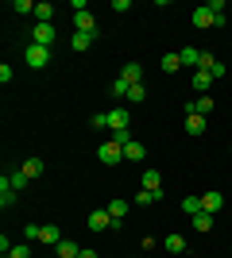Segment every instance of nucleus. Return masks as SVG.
Segmentation results:
<instances>
[{"mask_svg": "<svg viewBox=\"0 0 232 258\" xmlns=\"http://www.w3.org/2000/svg\"><path fill=\"white\" fill-rule=\"evenodd\" d=\"M97 158L105 162V166H116V162H124V147H120V143H112V139H105V143H101V151H97Z\"/></svg>", "mask_w": 232, "mask_h": 258, "instance_id": "f257e3e1", "label": "nucleus"}, {"mask_svg": "<svg viewBox=\"0 0 232 258\" xmlns=\"http://www.w3.org/2000/svg\"><path fill=\"white\" fill-rule=\"evenodd\" d=\"M23 58H27V66H31V70H43V66H51V50H47V46H39V43L27 46V54H23Z\"/></svg>", "mask_w": 232, "mask_h": 258, "instance_id": "f03ea898", "label": "nucleus"}, {"mask_svg": "<svg viewBox=\"0 0 232 258\" xmlns=\"http://www.w3.org/2000/svg\"><path fill=\"white\" fill-rule=\"evenodd\" d=\"M105 227H116V220L109 216V208H97V212H89V231H105Z\"/></svg>", "mask_w": 232, "mask_h": 258, "instance_id": "7ed1b4c3", "label": "nucleus"}, {"mask_svg": "<svg viewBox=\"0 0 232 258\" xmlns=\"http://www.w3.org/2000/svg\"><path fill=\"white\" fill-rule=\"evenodd\" d=\"M194 27H201V31H209V27H217V16L209 12V4H201V8H194Z\"/></svg>", "mask_w": 232, "mask_h": 258, "instance_id": "20e7f679", "label": "nucleus"}, {"mask_svg": "<svg viewBox=\"0 0 232 258\" xmlns=\"http://www.w3.org/2000/svg\"><path fill=\"white\" fill-rule=\"evenodd\" d=\"M109 131H128V108L124 104H116L109 112Z\"/></svg>", "mask_w": 232, "mask_h": 258, "instance_id": "39448f33", "label": "nucleus"}, {"mask_svg": "<svg viewBox=\"0 0 232 258\" xmlns=\"http://www.w3.org/2000/svg\"><path fill=\"white\" fill-rule=\"evenodd\" d=\"M35 43L51 50V43H55V23H35Z\"/></svg>", "mask_w": 232, "mask_h": 258, "instance_id": "423d86ee", "label": "nucleus"}, {"mask_svg": "<svg viewBox=\"0 0 232 258\" xmlns=\"http://www.w3.org/2000/svg\"><path fill=\"white\" fill-rule=\"evenodd\" d=\"M120 77L128 81V85H144V66H140V62H128L120 70Z\"/></svg>", "mask_w": 232, "mask_h": 258, "instance_id": "0eeeda50", "label": "nucleus"}, {"mask_svg": "<svg viewBox=\"0 0 232 258\" xmlns=\"http://www.w3.org/2000/svg\"><path fill=\"white\" fill-rule=\"evenodd\" d=\"M74 23H77V31L97 35V20H93V12H77V16H74Z\"/></svg>", "mask_w": 232, "mask_h": 258, "instance_id": "6e6552de", "label": "nucleus"}, {"mask_svg": "<svg viewBox=\"0 0 232 258\" xmlns=\"http://www.w3.org/2000/svg\"><path fill=\"white\" fill-rule=\"evenodd\" d=\"M221 205H224V197L217 193V189H209V193L201 197V208H205V212H213V216L221 212Z\"/></svg>", "mask_w": 232, "mask_h": 258, "instance_id": "1a4fd4ad", "label": "nucleus"}, {"mask_svg": "<svg viewBox=\"0 0 232 258\" xmlns=\"http://www.w3.org/2000/svg\"><path fill=\"white\" fill-rule=\"evenodd\" d=\"M147 158V147H144V143H128V147H124V162H144Z\"/></svg>", "mask_w": 232, "mask_h": 258, "instance_id": "9d476101", "label": "nucleus"}, {"mask_svg": "<svg viewBox=\"0 0 232 258\" xmlns=\"http://www.w3.org/2000/svg\"><path fill=\"white\" fill-rule=\"evenodd\" d=\"M12 205H16V189L8 185V173H4L0 177V208H12Z\"/></svg>", "mask_w": 232, "mask_h": 258, "instance_id": "9b49d317", "label": "nucleus"}, {"mask_svg": "<svg viewBox=\"0 0 232 258\" xmlns=\"http://www.w3.org/2000/svg\"><path fill=\"white\" fill-rule=\"evenodd\" d=\"M213 85V74L209 70H198V74H194V93H198V97H205V89Z\"/></svg>", "mask_w": 232, "mask_h": 258, "instance_id": "f8f14e48", "label": "nucleus"}, {"mask_svg": "<svg viewBox=\"0 0 232 258\" xmlns=\"http://www.w3.org/2000/svg\"><path fill=\"white\" fill-rule=\"evenodd\" d=\"M144 189H151V193H163V173H159V170H144Z\"/></svg>", "mask_w": 232, "mask_h": 258, "instance_id": "ddd939ff", "label": "nucleus"}, {"mask_svg": "<svg viewBox=\"0 0 232 258\" xmlns=\"http://www.w3.org/2000/svg\"><path fill=\"white\" fill-rule=\"evenodd\" d=\"M93 39H97V35H85V31H74V35H70V46H74V50H89V46H93Z\"/></svg>", "mask_w": 232, "mask_h": 258, "instance_id": "4468645a", "label": "nucleus"}, {"mask_svg": "<svg viewBox=\"0 0 232 258\" xmlns=\"http://www.w3.org/2000/svg\"><path fill=\"white\" fill-rule=\"evenodd\" d=\"M109 216H112V220H116V224H120L124 216H128V201H124V197H116V201H109Z\"/></svg>", "mask_w": 232, "mask_h": 258, "instance_id": "2eb2a0df", "label": "nucleus"}, {"mask_svg": "<svg viewBox=\"0 0 232 258\" xmlns=\"http://www.w3.org/2000/svg\"><path fill=\"white\" fill-rule=\"evenodd\" d=\"M39 243H51V247H58V243H62V231H58L55 224H43V239H39Z\"/></svg>", "mask_w": 232, "mask_h": 258, "instance_id": "dca6fc26", "label": "nucleus"}, {"mask_svg": "<svg viewBox=\"0 0 232 258\" xmlns=\"http://www.w3.org/2000/svg\"><path fill=\"white\" fill-rule=\"evenodd\" d=\"M178 58H182V66H194V70L201 66V50H194V46H186V50H178Z\"/></svg>", "mask_w": 232, "mask_h": 258, "instance_id": "f3484780", "label": "nucleus"}, {"mask_svg": "<svg viewBox=\"0 0 232 258\" xmlns=\"http://www.w3.org/2000/svg\"><path fill=\"white\" fill-rule=\"evenodd\" d=\"M20 170H23V173H27V177L35 181V177H43V162H39V158H27V162L20 166Z\"/></svg>", "mask_w": 232, "mask_h": 258, "instance_id": "a211bd4d", "label": "nucleus"}, {"mask_svg": "<svg viewBox=\"0 0 232 258\" xmlns=\"http://www.w3.org/2000/svg\"><path fill=\"white\" fill-rule=\"evenodd\" d=\"M163 247L170 250V254H182V250H186V239H182V235H166V239H163Z\"/></svg>", "mask_w": 232, "mask_h": 258, "instance_id": "6ab92c4d", "label": "nucleus"}, {"mask_svg": "<svg viewBox=\"0 0 232 258\" xmlns=\"http://www.w3.org/2000/svg\"><path fill=\"white\" fill-rule=\"evenodd\" d=\"M58 258H81V247H77V243H66V239H62V243H58Z\"/></svg>", "mask_w": 232, "mask_h": 258, "instance_id": "aec40b11", "label": "nucleus"}, {"mask_svg": "<svg viewBox=\"0 0 232 258\" xmlns=\"http://www.w3.org/2000/svg\"><path fill=\"white\" fill-rule=\"evenodd\" d=\"M51 16H55V4H47V0H43V4H35V20H39V23H51Z\"/></svg>", "mask_w": 232, "mask_h": 258, "instance_id": "412c9836", "label": "nucleus"}, {"mask_svg": "<svg viewBox=\"0 0 232 258\" xmlns=\"http://www.w3.org/2000/svg\"><path fill=\"white\" fill-rule=\"evenodd\" d=\"M27 181H31V177H27V173H23V170H12V173H8V185H12V189H16V193H20V189H23V185H27Z\"/></svg>", "mask_w": 232, "mask_h": 258, "instance_id": "4be33fe9", "label": "nucleus"}, {"mask_svg": "<svg viewBox=\"0 0 232 258\" xmlns=\"http://www.w3.org/2000/svg\"><path fill=\"white\" fill-rule=\"evenodd\" d=\"M182 212H186V216H198V212H205V208H201V197H186V201H182Z\"/></svg>", "mask_w": 232, "mask_h": 258, "instance_id": "5701e85b", "label": "nucleus"}, {"mask_svg": "<svg viewBox=\"0 0 232 258\" xmlns=\"http://www.w3.org/2000/svg\"><path fill=\"white\" fill-rule=\"evenodd\" d=\"M186 131L190 135H201L205 131V116H186Z\"/></svg>", "mask_w": 232, "mask_h": 258, "instance_id": "b1692460", "label": "nucleus"}, {"mask_svg": "<svg viewBox=\"0 0 232 258\" xmlns=\"http://www.w3.org/2000/svg\"><path fill=\"white\" fill-rule=\"evenodd\" d=\"M163 70L166 74H178V70H182V58H178V54H163Z\"/></svg>", "mask_w": 232, "mask_h": 258, "instance_id": "393cba45", "label": "nucleus"}, {"mask_svg": "<svg viewBox=\"0 0 232 258\" xmlns=\"http://www.w3.org/2000/svg\"><path fill=\"white\" fill-rule=\"evenodd\" d=\"M155 201H163V193H151V189H140V193H135V205H155Z\"/></svg>", "mask_w": 232, "mask_h": 258, "instance_id": "a878e982", "label": "nucleus"}, {"mask_svg": "<svg viewBox=\"0 0 232 258\" xmlns=\"http://www.w3.org/2000/svg\"><path fill=\"white\" fill-rule=\"evenodd\" d=\"M194 227H198V231H209L213 227V212H198L194 216Z\"/></svg>", "mask_w": 232, "mask_h": 258, "instance_id": "bb28decb", "label": "nucleus"}, {"mask_svg": "<svg viewBox=\"0 0 232 258\" xmlns=\"http://www.w3.org/2000/svg\"><path fill=\"white\" fill-rule=\"evenodd\" d=\"M128 81H124V77H116V81H112V97H120V100H128Z\"/></svg>", "mask_w": 232, "mask_h": 258, "instance_id": "cd10ccee", "label": "nucleus"}, {"mask_svg": "<svg viewBox=\"0 0 232 258\" xmlns=\"http://www.w3.org/2000/svg\"><path fill=\"white\" fill-rule=\"evenodd\" d=\"M23 239H27V243L43 239V227H39V224H27V227H23Z\"/></svg>", "mask_w": 232, "mask_h": 258, "instance_id": "c85d7f7f", "label": "nucleus"}, {"mask_svg": "<svg viewBox=\"0 0 232 258\" xmlns=\"http://www.w3.org/2000/svg\"><path fill=\"white\" fill-rule=\"evenodd\" d=\"M144 97H147V89H144V85H132V89H128V104H140Z\"/></svg>", "mask_w": 232, "mask_h": 258, "instance_id": "c756f323", "label": "nucleus"}, {"mask_svg": "<svg viewBox=\"0 0 232 258\" xmlns=\"http://www.w3.org/2000/svg\"><path fill=\"white\" fill-rule=\"evenodd\" d=\"M8 258H31V247H27V243H16V247L8 250Z\"/></svg>", "mask_w": 232, "mask_h": 258, "instance_id": "7c9ffc66", "label": "nucleus"}, {"mask_svg": "<svg viewBox=\"0 0 232 258\" xmlns=\"http://www.w3.org/2000/svg\"><path fill=\"white\" fill-rule=\"evenodd\" d=\"M93 127H97V131H109V112H97V116H93Z\"/></svg>", "mask_w": 232, "mask_h": 258, "instance_id": "2f4dec72", "label": "nucleus"}, {"mask_svg": "<svg viewBox=\"0 0 232 258\" xmlns=\"http://www.w3.org/2000/svg\"><path fill=\"white\" fill-rule=\"evenodd\" d=\"M12 12H35L31 0H12Z\"/></svg>", "mask_w": 232, "mask_h": 258, "instance_id": "473e14b6", "label": "nucleus"}, {"mask_svg": "<svg viewBox=\"0 0 232 258\" xmlns=\"http://www.w3.org/2000/svg\"><path fill=\"white\" fill-rule=\"evenodd\" d=\"M81 258H101L97 250H89V247H81Z\"/></svg>", "mask_w": 232, "mask_h": 258, "instance_id": "72a5a7b5", "label": "nucleus"}, {"mask_svg": "<svg viewBox=\"0 0 232 258\" xmlns=\"http://www.w3.org/2000/svg\"><path fill=\"white\" fill-rule=\"evenodd\" d=\"M228 154H232V147H228Z\"/></svg>", "mask_w": 232, "mask_h": 258, "instance_id": "f704fd0d", "label": "nucleus"}]
</instances>
